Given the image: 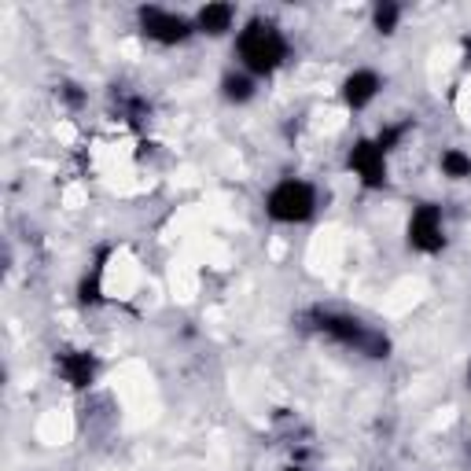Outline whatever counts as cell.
<instances>
[{"label": "cell", "instance_id": "obj_5", "mask_svg": "<svg viewBox=\"0 0 471 471\" xmlns=\"http://www.w3.org/2000/svg\"><path fill=\"white\" fill-rule=\"evenodd\" d=\"M350 166L361 173V181L368 188H383L387 184V152L376 140H361L350 152Z\"/></svg>", "mask_w": 471, "mask_h": 471}, {"label": "cell", "instance_id": "obj_9", "mask_svg": "<svg viewBox=\"0 0 471 471\" xmlns=\"http://www.w3.org/2000/svg\"><path fill=\"white\" fill-rule=\"evenodd\" d=\"M232 27V8L229 4H207L203 12H200V30L203 34H225Z\"/></svg>", "mask_w": 471, "mask_h": 471}, {"label": "cell", "instance_id": "obj_8", "mask_svg": "<svg viewBox=\"0 0 471 471\" xmlns=\"http://www.w3.org/2000/svg\"><path fill=\"white\" fill-rule=\"evenodd\" d=\"M59 372L67 376V383L89 387L92 376H96V361H92L89 354H63V357H59Z\"/></svg>", "mask_w": 471, "mask_h": 471}, {"label": "cell", "instance_id": "obj_2", "mask_svg": "<svg viewBox=\"0 0 471 471\" xmlns=\"http://www.w3.org/2000/svg\"><path fill=\"white\" fill-rule=\"evenodd\" d=\"M320 332L332 335L342 346H354V350L368 354V357H387L390 354V339L383 332H372L368 325H361L357 317H342V313H320Z\"/></svg>", "mask_w": 471, "mask_h": 471}, {"label": "cell", "instance_id": "obj_12", "mask_svg": "<svg viewBox=\"0 0 471 471\" xmlns=\"http://www.w3.org/2000/svg\"><path fill=\"white\" fill-rule=\"evenodd\" d=\"M394 27H398V4L376 8V30H380V34H394Z\"/></svg>", "mask_w": 471, "mask_h": 471}, {"label": "cell", "instance_id": "obj_3", "mask_svg": "<svg viewBox=\"0 0 471 471\" xmlns=\"http://www.w3.org/2000/svg\"><path fill=\"white\" fill-rule=\"evenodd\" d=\"M317 207V195L306 181H284L269 192V200H265V210L269 217H277V221H306Z\"/></svg>", "mask_w": 471, "mask_h": 471}, {"label": "cell", "instance_id": "obj_14", "mask_svg": "<svg viewBox=\"0 0 471 471\" xmlns=\"http://www.w3.org/2000/svg\"><path fill=\"white\" fill-rule=\"evenodd\" d=\"M294 471H299V467H294Z\"/></svg>", "mask_w": 471, "mask_h": 471}, {"label": "cell", "instance_id": "obj_1", "mask_svg": "<svg viewBox=\"0 0 471 471\" xmlns=\"http://www.w3.org/2000/svg\"><path fill=\"white\" fill-rule=\"evenodd\" d=\"M236 48H239V59L247 63V70H255V74H272L287 56V44L272 22H251V27L239 34Z\"/></svg>", "mask_w": 471, "mask_h": 471}, {"label": "cell", "instance_id": "obj_4", "mask_svg": "<svg viewBox=\"0 0 471 471\" xmlns=\"http://www.w3.org/2000/svg\"><path fill=\"white\" fill-rule=\"evenodd\" d=\"M409 243L416 247V251H438V247L445 243L438 207H431V203L416 207V214H412V221H409Z\"/></svg>", "mask_w": 471, "mask_h": 471}, {"label": "cell", "instance_id": "obj_11", "mask_svg": "<svg viewBox=\"0 0 471 471\" xmlns=\"http://www.w3.org/2000/svg\"><path fill=\"white\" fill-rule=\"evenodd\" d=\"M442 169L450 173V177H471V159L464 152H445L442 155Z\"/></svg>", "mask_w": 471, "mask_h": 471}, {"label": "cell", "instance_id": "obj_10", "mask_svg": "<svg viewBox=\"0 0 471 471\" xmlns=\"http://www.w3.org/2000/svg\"><path fill=\"white\" fill-rule=\"evenodd\" d=\"M251 92H255V85H251V78H243V74H229V78H225V96H229V100L243 104V100H251Z\"/></svg>", "mask_w": 471, "mask_h": 471}, {"label": "cell", "instance_id": "obj_6", "mask_svg": "<svg viewBox=\"0 0 471 471\" xmlns=\"http://www.w3.org/2000/svg\"><path fill=\"white\" fill-rule=\"evenodd\" d=\"M140 27H144L147 37H155V41H162V44H177V41H184V37L192 34L188 22H184L181 15H169V12H162V8H144V12H140Z\"/></svg>", "mask_w": 471, "mask_h": 471}, {"label": "cell", "instance_id": "obj_13", "mask_svg": "<svg viewBox=\"0 0 471 471\" xmlns=\"http://www.w3.org/2000/svg\"><path fill=\"white\" fill-rule=\"evenodd\" d=\"M82 302H100V265L92 269V277H85V284H82Z\"/></svg>", "mask_w": 471, "mask_h": 471}, {"label": "cell", "instance_id": "obj_7", "mask_svg": "<svg viewBox=\"0 0 471 471\" xmlns=\"http://www.w3.org/2000/svg\"><path fill=\"white\" fill-rule=\"evenodd\" d=\"M376 92H380V78L372 70L350 74V78H346V85H342V96H346V104H350V107H365Z\"/></svg>", "mask_w": 471, "mask_h": 471}]
</instances>
